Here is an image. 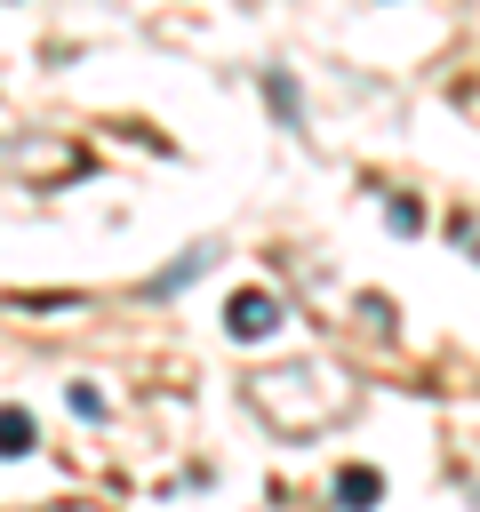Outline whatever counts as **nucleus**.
<instances>
[{"instance_id":"nucleus-3","label":"nucleus","mask_w":480,"mask_h":512,"mask_svg":"<svg viewBox=\"0 0 480 512\" xmlns=\"http://www.w3.org/2000/svg\"><path fill=\"white\" fill-rule=\"evenodd\" d=\"M376 496H384V480H376L368 464H360V472H336V504H344V512H368Z\"/></svg>"},{"instance_id":"nucleus-5","label":"nucleus","mask_w":480,"mask_h":512,"mask_svg":"<svg viewBox=\"0 0 480 512\" xmlns=\"http://www.w3.org/2000/svg\"><path fill=\"white\" fill-rule=\"evenodd\" d=\"M208 256H216V248H192V256H184L176 272H160V280H144V296H176L184 280H200V272H208Z\"/></svg>"},{"instance_id":"nucleus-2","label":"nucleus","mask_w":480,"mask_h":512,"mask_svg":"<svg viewBox=\"0 0 480 512\" xmlns=\"http://www.w3.org/2000/svg\"><path fill=\"white\" fill-rule=\"evenodd\" d=\"M288 312H280V296H264V288H240L232 304H224V328L240 336V344H256V336H272Z\"/></svg>"},{"instance_id":"nucleus-7","label":"nucleus","mask_w":480,"mask_h":512,"mask_svg":"<svg viewBox=\"0 0 480 512\" xmlns=\"http://www.w3.org/2000/svg\"><path fill=\"white\" fill-rule=\"evenodd\" d=\"M64 400H72V416H104V392H88V384H72Z\"/></svg>"},{"instance_id":"nucleus-8","label":"nucleus","mask_w":480,"mask_h":512,"mask_svg":"<svg viewBox=\"0 0 480 512\" xmlns=\"http://www.w3.org/2000/svg\"><path fill=\"white\" fill-rule=\"evenodd\" d=\"M464 256H472V264H480V224H464Z\"/></svg>"},{"instance_id":"nucleus-4","label":"nucleus","mask_w":480,"mask_h":512,"mask_svg":"<svg viewBox=\"0 0 480 512\" xmlns=\"http://www.w3.org/2000/svg\"><path fill=\"white\" fill-rule=\"evenodd\" d=\"M32 448H40L32 416H24V408H0V456H32Z\"/></svg>"},{"instance_id":"nucleus-1","label":"nucleus","mask_w":480,"mask_h":512,"mask_svg":"<svg viewBox=\"0 0 480 512\" xmlns=\"http://www.w3.org/2000/svg\"><path fill=\"white\" fill-rule=\"evenodd\" d=\"M248 408H256L264 424L312 440V432H328V424L352 408V384H344L336 368H320V360H288V368H256V376H248Z\"/></svg>"},{"instance_id":"nucleus-6","label":"nucleus","mask_w":480,"mask_h":512,"mask_svg":"<svg viewBox=\"0 0 480 512\" xmlns=\"http://www.w3.org/2000/svg\"><path fill=\"white\" fill-rule=\"evenodd\" d=\"M384 224H392V232H416V224H424V208H408V200H384Z\"/></svg>"}]
</instances>
